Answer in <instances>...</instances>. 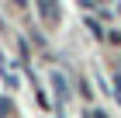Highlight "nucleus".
Here are the masks:
<instances>
[{
  "instance_id": "1",
  "label": "nucleus",
  "mask_w": 121,
  "mask_h": 118,
  "mask_svg": "<svg viewBox=\"0 0 121 118\" xmlns=\"http://www.w3.org/2000/svg\"><path fill=\"white\" fill-rule=\"evenodd\" d=\"M38 18L45 21L48 28H56L62 21V10H59V0H38Z\"/></svg>"
},
{
  "instance_id": "2",
  "label": "nucleus",
  "mask_w": 121,
  "mask_h": 118,
  "mask_svg": "<svg viewBox=\"0 0 121 118\" xmlns=\"http://www.w3.org/2000/svg\"><path fill=\"white\" fill-rule=\"evenodd\" d=\"M86 28H90V35H93V38H104V28L97 24L93 18H86Z\"/></svg>"
},
{
  "instance_id": "3",
  "label": "nucleus",
  "mask_w": 121,
  "mask_h": 118,
  "mask_svg": "<svg viewBox=\"0 0 121 118\" xmlns=\"http://www.w3.org/2000/svg\"><path fill=\"white\" fill-rule=\"evenodd\" d=\"M10 111H14V104H10V101H7V97H0V118H7V115H10Z\"/></svg>"
},
{
  "instance_id": "4",
  "label": "nucleus",
  "mask_w": 121,
  "mask_h": 118,
  "mask_svg": "<svg viewBox=\"0 0 121 118\" xmlns=\"http://www.w3.org/2000/svg\"><path fill=\"white\" fill-rule=\"evenodd\" d=\"M114 94H118V101H121V73L114 76Z\"/></svg>"
},
{
  "instance_id": "5",
  "label": "nucleus",
  "mask_w": 121,
  "mask_h": 118,
  "mask_svg": "<svg viewBox=\"0 0 121 118\" xmlns=\"http://www.w3.org/2000/svg\"><path fill=\"white\" fill-rule=\"evenodd\" d=\"M90 115H93V118H107V115H104V111H90Z\"/></svg>"
},
{
  "instance_id": "6",
  "label": "nucleus",
  "mask_w": 121,
  "mask_h": 118,
  "mask_svg": "<svg viewBox=\"0 0 121 118\" xmlns=\"http://www.w3.org/2000/svg\"><path fill=\"white\" fill-rule=\"evenodd\" d=\"M97 4H107V0H97Z\"/></svg>"
}]
</instances>
